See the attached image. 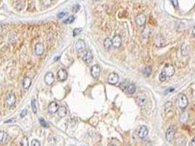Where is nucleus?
Segmentation results:
<instances>
[{"instance_id":"f257e3e1","label":"nucleus","mask_w":195,"mask_h":146,"mask_svg":"<svg viewBox=\"0 0 195 146\" xmlns=\"http://www.w3.org/2000/svg\"><path fill=\"white\" fill-rule=\"evenodd\" d=\"M177 102L178 107L180 109H185L188 106V104H189L187 97L184 94H180L178 95Z\"/></svg>"},{"instance_id":"f03ea898","label":"nucleus","mask_w":195,"mask_h":146,"mask_svg":"<svg viewBox=\"0 0 195 146\" xmlns=\"http://www.w3.org/2000/svg\"><path fill=\"white\" fill-rule=\"evenodd\" d=\"M175 69L174 66L172 64H166L161 71V72L164 73V74L166 76V78L172 77L175 74Z\"/></svg>"},{"instance_id":"7ed1b4c3","label":"nucleus","mask_w":195,"mask_h":146,"mask_svg":"<svg viewBox=\"0 0 195 146\" xmlns=\"http://www.w3.org/2000/svg\"><path fill=\"white\" fill-rule=\"evenodd\" d=\"M137 135L138 137L141 139H144L145 138L147 135H148V129L147 128V126H141L138 129L137 131Z\"/></svg>"},{"instance_id":"20e7f679","label":"nucleus","mask_w":195,"mask_h":146,"mask_svg":"<svg viewBox=\"0 0 195 146\" xmlns=\"http://www.w3.org/2000/svg\"><path fill=\"white\" fill-rule=\"evenodd\" d=\"M136 102L140 107H145L147 104V99L144 94H139L136 96Z\"/></svg>"},{"instance_id":"39448f33","label":"nucleus","mask_w":195,"mask_h":146,"mask_svg":"<svg viewBox=\"0 0 195 146\" xmlns=\"http://www.w3.org/2000/svg\"><path fill=\"white\" fill-rule=\"evenodd\" d=\"M91 75L92 76L97 79L98 78L99 76H100V73H101V67L98 64H95V65H93L91 68Z\"/></svg>"},{"instance_id":"423d86ee","label":"nucleus","mask_w":195,"mask_h":146,"mask_svg":"<svg viewBox=\"0 0 195 146\" xmlns=\"http://www.w3.org/2000/svg\"><path fill=\"white\" fill-rule=\"evenodd\" d=\"M175 135V130L172 127H170L166 131V134H165L166 140L168 142H171L174 139Z\"/></svg>"},{"instance_id":"0eeeda50","label":"nucleus","mask_w":195,"mask_h":146,"mask_svg":"<svg viewBox=\"0 0 195 146\" xmlns=\"http://www.w3.org/2000/svg\"><path fill=\"white\" fill-rule=\"evenodd\" d=\"M146 22V16L143 13L139 14L136 17V23L139 26H142Z\"/></svg>"},{"instance_id":"6e6552de","label":"nucleus","mask_w":195,"mask_h":146,"mask_svg":"<svg viewBox=\"0 0 195 146\" xmlns=\"http://www.w3.org/2000/svg\"><path fill=\"white\" fill-rule=\"evenodd\" d=\"M67 78V72L65 69H61L57 72V79L60 82L65 81Z\"/></svg>"},{"instance_id":"1a4fd4ad","label":"nucleus","mask_w":195,"mask_h":146,"mask_svg":"<svg viewBox=\"0 0 195 146\" xmlns=\"http://www.w3.org/2000/svg\"><path fill=\"white\" fill-rule=\"evenodd\" d=\"M119 80V75L117 73H111L108 78V83L111 85H115L116 84Z\"/></svg>"},{"instance_id":"9d476101","label":"nucleus","mask_w":195,"mask_h":146,"mask_svg":"<svg viewBox=\"0 0 195 146\" xmlns=\"http://www.w3.org/2000/svg\"><path fill=\"white\" fill-rule=\"evenodd\" d=\"M92 58H93V55L90 51H87L82 57L83 61L87 64L90 63L92 61Z\"/></svg>"},{"instance_id":"9b49d317","label":"nucleus","mask_w":195,"mask_h":146,"mask_svg":"<svg viewBox=\"0 0 195 146\" xmlns=\"http://www.w3.org/2000/svg\"><path fill=\"white\" fill-rule=\"evenodd\" d=\"M44 81L46 83V85H52L53 83L54 82V75L53 73H51V72L47 73L44 77Z\"/></svg>"},{"instance_id":"f8f14e48","label":"nucleus","mask_w":195,"mask_h":146,"mask_svg":"<svg viewBox=\"0 0 195 146\" xmlns=\"http://www.w3.org/2000/svg\"><path fill=\"white\" fill-rule=\"evenodd\" d=\"M85 42L82 39H79L76 43V49L78 52H81L85 49Z\"/></svg>"},{"instance_id":"ddd939ff","label":"nucleus","mask_w":195,"mask_h":146,"mask_svg":"<svg viewBox=\"0 0 195 146\" xmlns=\"http://www.w3.org/2000/svg\"><path fill=\"white\" fill-rule=\"evenodd\" d=\"M112 41V45L115 47V48H119L120 47L121 44H122V39H121V37L119 36V35H115L113 39H111Z\"/></svg>"},{"instance_id":"4468645a","label":"nucleus","mask_w":195,"mask_h":146,"mask_svg":"<svg viewBox=\"0 0 195 146\" xmlns=\"http://www.w3.org/2000/svg\"><path fill=\"white\" fill-rule=\"evenodd\" d=\"M59 107H60L59 105L57 103H56V102L52 101V102H51V103L49 104V107H48L49 112L50 113H55L56 112L58 111Z\"/></svg>"},{"instance_id":"2eb2a0df","label":"nucleus","mask_w":195,"mask_h":146,"mask_svg":"<svg viewBox=\"0 0 195 146\" xmlns=\"http://www.w3.org/2000/svg\"><path fill=\"white\" fill-rule=\"evenodd\" d=\"M35 51L36 55L37 56H40L44 52V46L42 43H37L36 44L35 48Z\"/></svg>"},{"instance_id":"dca6fc26","label":"nucleus","mask_w":195,"mask_h":146,"mask_svg":"<svg viewBox=\"0 0 195 146\" xmlns=\"http://www.w3.org/2000/svg\"><path fill=\"white\" fill-rule=\"evenodd\" d=\"M16 96L14 94H10L7 95V99H6V101H7V104L9 105V106H12L14 104L16 103Z\"/></svg>"},{"instance_id":"f3484780","label":"nucleus","mask_w":195,"mask_h":146,"mask_svg":"<svg viewBox=\"0 0 195 146\" xmlns=\"http://www.w3.org/2000/svg\"><path fill=\"white\" fill-rule=\"evenodd\" d=\"M125 91H127L130 94H133L136 91V86L134 83H128L126 87H125Z\"/></svg>"},{"instance_id":"a211bd4d","label":"nucleus","mask_w":195,"mask_h":146,"mask_svg":"<svg viewBox=\"0 0 195 146\" xmlns=\"http://www.w3.org/2000/svg\"><path fill=\"white\" fill-rule=\"evenodd\" d=\"M9 140V135L5 131H0V143L5 144Z\"/></svg>"},{"instance_id":"6ab92c4d","label":"nucleus","mask_w":195,"mask_h":146,"mask_svg":"<svg viewBox=\"0 0 195 146\" xmlns=\"http://www.w3.org/2000/svg\"><path fill=\"white\" fill-rule=\"evenodd\" d=\"M32 83V80L29 77H25L23 80V88L24 89H28Z\"/></svg>"},{"instance_id":"aec40b11","label":"nucleus","mask_w":195,"mask_h":146,"mask_svg":"<svg viewBox=\"0 0 195 146\" xmlns=\"http://www.w3.org/2000/svg\"><path fill=\"white\" fill-rule=\"evenodd\" d=\"M67 114V109L64 106H61L59 107L58 110V115L60 117V118H64V117Z\"/></svg>"},{"instance_id":"412c9836","label":"nucleus","mask_w":195,"mask_h":146,"mask_svg":"<svg viewBox=\"0 0 195 146\" xmlns=\"http://www.w3.org/2000/svg\"><path fill=\"white\" fill-rule=\"evenodd\" d=\"M104 45L105 48L107 49V50H109V49L111 48V46L112 45V41H111V39L110 38L107 37V38H106V39H104Z\"/></svg>"},{"instance_id":"4be33fe9","label":"nucleus","mask_w":195,"mask_h":146,"mask_svg":"<svg viewBox=\"0 0 195 146\" xmlns=\"http://www.w3.org/2000/svg\"><path fill=\"white\" fill-rule=\"evenodd\" d=\"M181 51H182V54L183 56H187L189 52V45L186 44H183L182 45V48H181Z\"/></svg>"},{"instance_id":"5701e85b","label":"nucleus","mask_w":195,"mask_h":146,"mask_svg":"<svg viewBox=\"0 0 195 146\" xmlns=\"http://www.w3.org/2000/svg\"><path fill=\"white\" fill-rule=\"evenodd\" d=\"M19 146H29V141H28V138L26 137H22L19 142Z\"/></svg>"},{"instance_id":"b1692460","label":"nucleus","mask_w":195,"mask_h":146,"mask_svg":"<svg viewBox=\"0 0 195 146\" xmlns=\"http://www.w3.org/2000/svg\"><path fill=\"white\" fill-rule=\"evenodd\" d=\"M74 20H75L74 16H71L70 17H68L66 20H65V21H63V23H64L65 24H70V23H73V22L74 21Z\"/></svg>"},{"instance_id":"393cba45","label":"nucleus","mask_w":195,"mask_h":146,"mask_svg":"<svg viewBox=\"0 0 195 146\" xmlns=\"http://www.w3.org/2000/svg\"><path fill=\"white\" fill-rule=\"evenodd\" d=\"M32 109L34 113H37V101L35 99H32Z\"/></svg>"},{"instance_id":"a878e982","label":"nucleus","mask_w":195,"mask_h":146,"mask_svg":"<svg viewBox=\"0 0 195 146\" xmlns=\"http://www.w3.org/2000/svg\"><path fill=\"white\" fill-rule=\"evenodd\" d=\"M151 71H152V69H151V67H146L144 69V70H143L144 75L145 76H149L150 75V73H151Z\"/></svg>"},{"instance_id":"bb28decb","label":"nucleus","mask_w":195,"mask_h":146,"mask_svg":"<svg viewBox=\"0 0 195 146\" xmlns=\"http://www.w3.org/2000/svg\"><path fill=\"white\" fill-rule=\"evenodd\" d=\"M81 31H82L81 28H74L73 31V37L78 36L79 34H80V33L81 32Z\"/></svg>"},{"instance_id":"cd10ccee","label":"nucleus","mask_w":195,"mask_h":146,"mask_svg":"<svg viewBox=\"0 0 195 146\" xmlns=\"http://www.w3.org/2000/svg\"><path fill=\"white\" fill-rule=\"evenodd\" d=\"M40 120V125L43 126V127H48L49 126V124H48V123L43 119V118H40L39 119Z\"/></svg>"},{"instance_id":"c85d7f7f","label":"nucleus","mask_w":195,"mask_h":146,"mask_svg":"<svg viewBox=\"0 0 195 146\" xmlns=\"http://www.w3.org/2000/svg\"><path fill=\"white\" fill-rule=\"evenodd\" d=\"M166 76L164 74L163 72H161V74L159 75V80L161 81V82H164V81L166 80Z\"/></svg>"},{"instance_id":"c756f323","label":"nucleus","mask_w":195,"mask_h":146,"mask_svg":"<svg viewBox=\"0 0 195 146\" xmlns=\"http://www.w3.org/2000/svg\"><path fill=\"white\" fill-rule=\"evenodd\" d=\"M31 146H40V142L37 140H33L32 141Z\"/></svg>"},{"instance_id":"7c9ffc66","label":"nucleus","mask_w":195,"mask_h":146,"mask_svg":"<svg viewBox=\"0 0 195 146\" xmlns=\"http://www.w3.org/2000/svg\"><path fill=\"white\" fill-rule=\"evenodd\" d=\"M79 9H80L79 5L76 4V5H75L73 7V12H77L79 10Z\"/></svg>"},{"instance_id":"2f4dec72","label":"nucleus","mask_w":195,"mask_h":146,"mask_svg":"<svg viewBox=\"0 0 195 146\" xmlns=\"http://www.w3.org/2000/svg\"><path fill=\"white\" fill-rule=\"evenodd\" d=\"M67 13V12H60L58 15H57V17L58 18H62L63 17H65Z\"/></svg>"},{"instance_id":"473e14b6","label":"nucleus","mask_w":195,"mask_h":146,"mask_svg":"<svg viewBox=\"0 0 195 146\" xmlns=\"http://www.w3.org/2000/svg\"><path fill=\"white\" fill-rule=\"evenodd\" d=\"M26 113H27L26 110H24L21 112V114H20L21 118H24V117H25V116L26 115Z\"/></svg>"},{"instance_id":"72a5a7b5","label":"nucleus","mask_w":195,"mask_h":146,"mask_svg":"<svg viewBox=\"0 0 195 146\" xmlns=\"http://www.w3.org/2000/svg\"><path fill=\"white\" fill-rule=\"evenodd\" d=\"M191 146H195V137H194L191 141Z\"/></svg>"},{"instance_id":"f704fd0d","label":"nucleus","mask_w":195,"mask_h":146,"mask_svg":"<svg viewBox=\"0 0 195 146\" xmlns=\"http://www.w3.org/2000/svg\"><path fill=\"white\" fill-rule=\"evenodd\" d=\"M14 121V119H10V120H8V121H5V124H7V123L12 122V121Z\"/></svg>"},{"instance_id":"c9c22d12","label":"nucleus","mask_w":195,"mask_h":146,"mask_svg":"<svg viewBox=\"0 0 195 146\" xmlns=\"http://www.w3.org/2000/svg\"><path fill=\"white\" fill-rule=\"evenodd\" d=\"M192 33H193V34H194V36H195V27L193 28V31H192Z\"/></svg>"},{"instance_id":"e433bc0d","label":"nucleus","mask_w":195,"mask_h":146,"mask_svg":"<svg viewBox=\"0 0 195 146\" xmlns=\"http://www.w3.org/2000/svg\"><path fill=\"white\" fill-rule=\"evenodd\" d=\"M60 58V56H57V57H56V58H55V59H54V61L56 62V61H57V59H59V58Z\"/></svg>"},{"instance_id":"4c0bfd02","label":"nucleus","mask_w":195,"mask_h":146,"mask_svg":"<svg viewBox=\"0 0 195 146\" xmlns=\"http://www.w3.org/2000/svg\"><path fill=\"white\" fill-rule=\"evenodd\" d=\"M111 146H116V145H111Z\"/></svg>"},{"instance_id":"58836bf2","label":"nucleus","mask_w":195,"mask_h":146,"mask_svg":"<svg viewBox=\"0 0 195 146\" xmlns=\"http://www.w3.org/2000/svg\"><path fill=\"white\" fill-rule=\"evenodd\" d=\"M194 10H195V7H194Z\"/></svg>"}]
</instances>
